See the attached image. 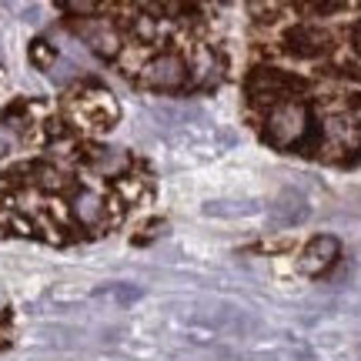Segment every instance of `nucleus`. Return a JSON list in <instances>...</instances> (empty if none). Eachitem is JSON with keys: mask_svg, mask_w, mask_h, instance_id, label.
Returning <instances> with one entry per match:
<instances>
[{"mask_svg": "<svg viewBox=\"0 0 361 361\" xmlns=\"http://www.w3.org/2000/svg\"><path fill=\"white\" fill-rule=\"evenodd\" d=\"M64 24L128 87L214 97L238 80L228 4H64Z\"/></svg>", "mask_w": 361, "mask_h": 361, "instance_id": "nucleus-3", "label": "nucleus"}, {"mask_svg": "<svg viewBox=\"0 0 361 361\" xmlns=\"http://www.w3.org/2000/svg\"><path fill=\"white\" fill-rule=\"evenodd\" d=\"M241 117L264 147L361 164V4H247Z\"/></svg>", "mask_w": 361, "mask_h": 361, "instance_id": "nucleus-2", "label": "nucleus"}, {"mask_svg": "<svg viewBox=\"0 0 361 361\" xmlns=\"http://www.w3.org/2000/svg\"><path fill=\"white\" fill-rule=\"evenodd\" d=\"M13 345V311L11 301L0 295V351H7Z\"/></svg>", "mask_w": 361, "mask_h": 361, "instance_id": "nucleus-4", "label": "nucleus"}, {"mask_svg": "<svg viewBox=\"0 0 361 361\" xmlns=\"http://www.w3.org/2000/svg\"><path fill=\"white\" fill-rule=\"evenodd\" d=\"M121 104L84 78L57 97H20L4 128L27 151L0 164V241L54 247L87 245L121 231L157 197V171L144 154L107 144Z\"/></svg>", "mask_w": 361, "mask_h": 361, "instance_id": "nucleus-1", "label": "nucleus"}]
</instances>
